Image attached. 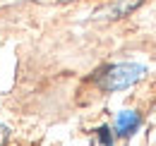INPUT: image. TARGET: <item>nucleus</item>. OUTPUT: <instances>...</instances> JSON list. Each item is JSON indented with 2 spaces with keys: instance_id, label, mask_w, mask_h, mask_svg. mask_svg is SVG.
Wrapping results in <instances>:
<instances>
[{
  "instance_id": "1",
  "label": "nucleus",
  "mask_w": 156,
  "mask_h": 146,
  "mask_svg": "<svg viewBox=\"0 0 156 146\" xmlns=\"http://www.w3.org/2000/svg\"><path fill=\"white\" fill-rule=\"evenodd\" d=\"M147 74V70L137 62H120V65H113L108 67L106 72L98 77V84L103 91H120V89H127L137 84L142 77Z\"/></svg>"
},
{
  "instance_id": "2",
  "label": "nucleus",
  "mask_w": 156,
  "mask_h": 146,
  "mask_svg": "<svg viewBox=\"0 0 156 146\" xmlns=\"http://www.w3.org/2000/svg\"><path fill=\"white\" fill-rule=\"evenodd\" d=\"M142 2H144V0H120V2H115V5L101 10L98 15H101V17H108V19H120V17H127L130 12H135Z\"/></svg>"
},
{
  "instance_id": "3",
  "label": "nucleus",
  "mask_w": 156,
  "mask_h": 146,
  "mask_svg": "<svg viewBox=\"0 0 156 146\" xmlns=\"http://www.w3.org/2000/svg\"><path fill=\"white\" fill-rule=\"evenodd\" d=\"M139 127V115L132 113V110H125V113H120L115 120V132L120 137H127V134H132L135 129Z\"/></svg>"
},
{
  "instance_id": "4",
  "label": "nucleus",
  "mask_w": 156,
  "mask_h": 146,
  "mask_svg": "<svg viewBox=\"0 0 156 146\" xmlns=\"http://www.w3.org/2000/svg\"><path fill=\"white\" fill-rule=\"evenodd\" d=\"M5 139H7V129L0 127V146H5Z\"/></svg>"
}]
</instances>
